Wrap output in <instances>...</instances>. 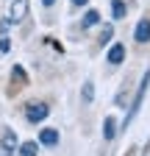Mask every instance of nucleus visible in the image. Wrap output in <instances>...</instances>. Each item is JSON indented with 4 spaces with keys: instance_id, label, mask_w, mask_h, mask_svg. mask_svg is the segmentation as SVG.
<instances>
[{
    "instance_id": "obj_9",
    "label": "nucleus",
    "mask_w": 150,
    "mask_h": 156,
    "mask_svg": "<svg viewBox=\"0 0 150 156\" xmlns=\"http://www.w3.org/2000/svg\"><path fill=\"white\" fill-rule=\"evenodd\" d=\"M97 23H100V11L89 9V11L84 14V20H81V28H92V25H97Z\"/></svg>"
},
{
    "instance_id": "obj_18",
    "label": "nucleus",
    "mask_w": 150,
    "mask_h": 156,
    "mask_svg": "<svg viewBox=\"0 0 150 156\" xmlns=\"http://www.w3.org/2000/svg\"><path fill=\"white\" fill-rule=\"evenodd\" d=\"M147 156H150V153H147Z\"/></svg>"
},
{
    "instance_id": "obj_14",
    "label": "nucleus",
    "mask_w": 150,
    "mask_h": 156,
    "mask_svg": "<svg viewBox=\"0 0 150 156\" xmlns=\"http://www.w3.org/2000/svg\"><path fill=\"white\" fill-rule=\"evenodd\" d=\"M111 36H114V28H111V25H103V31H100V45H108Z\"/></svg>"
},
{
    "instance_id": "obj_16",
    "label": "nucleus",
    "mask_w": 150,
    "mask_h": 156,
    "mask_svg": "<svg viewBox=\"0 0 150 156\" xmlns=\"http://www.w3.org/2000/svg\"><path fill=\"white\" fill-rule=\"evenodd\" d=\"M89 0H72V6H86Z\"/></svg>"
},
{
    "instance_id": "obj_10",
    "label": "nucleus",
    "mask_w": 150,
    "mask_h": 156,
    "mask_svg": "<svg viewBox=\"0 0 150 156\" xmlns=\"http://www.w3.org/2000/svg\"><path fill=\"white\" fill-rule=\"evenodd\" d=\"M125 14H128L125 0H111V17H114V20H122Z\"/></svg>"
},
{
    "instance_id": "obj_3",
    "label": "nucleus",
    "mask_w": 150,
    "mask_h": 156,
    "mask_svg": "<svg viewBox=\"0 0 150 156\" xmlns=\"http://www.w3.org/2000/svg\"><path fill=\"white\" fill-rule=\"evenodd\" d=\"M28 9H31V0H11V9H9V23L17 25V23H22V20L28 17Z\"/></svg>"
},
{
    "instance_id": "obj_1",
    "label": "nucleus",
    "mask_w": 150,
    "mask_h": 156,
    "mask_svg": "<svg viewBox=\"0 0 150 156\" xmlns=\"http://www.w3.org/2000/svg\"><path fill=\"white\" fill-rule=\"evenodd\" d=\"M147 87H150V70L145 73V78H142V84H139V89H136V95H134V101H131V112H128V117H125V128H128V123L136 117V112H139V106H142V101H145V92H147Z\"/></svg>"
},
{
    "instance_id": "obj_5",
    "label": "nucleus",
    "mask_w": 150,
    "mask_h": 156,
    "mask_svg": "<svg viewBox=\"0 0 150 156\" xmlns=\"http://www.w3.org/2000/svg\"><path fill=\"white\" fill-rule=\"evenodd\" d=\"M134 39H136L139 45H147V42H150V20H139V23H136Z\"/></svg>"
},
{
    "instance_id": "obj_4",
    "label": "nucleus",
    "mask_w": 150,
    "mask_h": 156,
    "mask_svg": "<svg viewBox=\"0 0 150 156\" xmlns=\"http://www.w3.org/2000/svg\"><path fill=\"white\" fill-rule=\"evenodd\" d=\"M17 145H20V140H17V134L11 128L3 131V136H0V156H14Z\"/></svg>"
},
{
    "instance_id": "obj_15",
    "label": "nucleus",
    "mask_w": 150,
    "mask_h": 156,
    "mask_svg": "<svg viewBox=\"0 0 150 156\" xmlns=\"http://www.w3.org/2000/svg\"><path fill=\"white\" fill-rule=\"evenodd\" d=\"M9 50H11V39L3 36V39H0V53H9Z\"/></svg>"
},
{
    "instance_id": "obj_6",
    "label": "nucleus",
    "mask_w": 150,
    "mask_h": 156,
    "mask_svg": "<svg viewBox=\"0 0 150 156\" xmlns=\"http://www.w3.org/2000/svg\"><path fill=\"white\" fill-rule=\"evenodd\" d=\"M125 53H128V50H125V45H120V42H117V45H111V48H108L106 58H108V64H114V67H117V64H122V62H125Z\"/></svg>"
},
{
    "instance_id": "obj_13",
    "label": "nucleus",
    "mask_w": 150,
    "mask_h": 156,
    "mask_svg": "<svg viewBox=\"0 0 150 156\" xmlns=\"http://www.w3.org/2000/svg\"><path fill=\"white\" fill-rule=\"evenodd\" d=\"M11 78H14L17 84H25V81H28V75H25V70H22L20 64H14V67H11Z\"/></svg>"
},
{
    "instance_id": "obj_17",
    "label": "nucleus",
    "mask_w": 150,
    "mask_h": 156,
    "mask_svg": "<svg viewBox=\"0 0 150 156\" xmlns=\"http://www.w3.org/2000/svg\"><path fill=\"white\" fill-rule=\"evenodd\" d=\"M53 3H56V0H42V6H45V9H50Z\"/></svg>"
},
{
    "instance_id": "obj_2",
    "label": "nucleus",
    "mask_w": 150,
    "mask_h": 156,
    "mask_svg": "<svg viewBox=\"0 0 150 156\" xmlns=\"http://www.w3.org/2000/svg\"><path fill=\"white\" fill-rule=\"evenodd\" d=\"M47 114H50V106H47V103H42V101H31V103H25V120H28L31 126L42 123Z\"/></svg>"
},
{
    "instance_id": "obj_11",
    "label": "nucleus",
    "mask_w": 150,
    "mask_h": 156,
    "mask_svg": "<svg viewBox=\"0 0 150 156\" xmlns=\"http://www.w3.org/2000/svg\"><path fill=\"white\" fill-rule=\"evenodd\" d=\"M17 153L20 156H36L39 153V145L36 142H22V145H17Z\"/></svg>"
},
{
    "instance_id": "obj_7",
    "label": "nucleus",
    "mask_w": 150,
    "mask_h": 156,
    "mask_svg": "<svg viewBox=\"0 0 150 156\" xmlns=\"http://www.w3.org/2000/svg\"><path fill=\"white\" fill-rule=\"evenodd\" d=\"M39 142H42L45 148H56V145H59V131H56V128H42Z\"/></svg>"
},
{
    "instance_id": "obj_12",
    "label": "nucleus",
    "mask_w": 150,
    "mask_h": 156,
    "mask_svg": "<svg viewBox=\"0 0 150 156\" xmlns=\"http://www.w3.org/2000/svg\"><path fill=\"white\" fill-rule=\"evenodd\" d=\"M81 101H84V103H92V101H95V84H92V81H84Z\"/></svg>"
},
{
    "instance_id": "obj_8",
    "label": "nucleus",
    "mask_w": 150,
    "mask_h": 156,
    "mask_svg": "<svg viewBox=\"0 0 150 156\" xmlns=\"http://www.w3.org/2000/svg\"><path fill=\"white\" fill-rule=\"evenodd\" d=\"M114 136H117V120H114V117H106V120H103V140H114Z\"/></svg>"
}]
</instances>
